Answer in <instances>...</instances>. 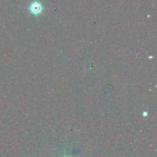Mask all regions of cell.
Returning <instances> with one entry per match:
<instances>
[{
    "instance_id": "1",
    "label": "cell",
    "mask_w": 157,
    "mask_h": 157,
    "mask_svg": "<svg viewBox=\"0 0 157 157\" xmlns=\"http://www.w3.org/2000/svg\"><path fill=\"white\" fill-rule=\"evenodd\" d=\"M29 11H30L31 13L34 15H39L40 14H41V12H43V8L42 5L39 2L35 1L33 2H32L29 6Z\"/></svg>"
},
{
    "instance_id": "2",
    "label": "cell",
    "mask_w": 157,
    "mask_h": 157,
    "mask_svg": "<svg viewBox=\"0 0 157 157\" xmlns=\"http://www.w3.org/2000/svg\"><path fill=\"white\" fill-rule=\"evenodd\" d=\"M63 157H68V156H66V155H64V156H63Z\"/></svg>"
}]
</instances>
